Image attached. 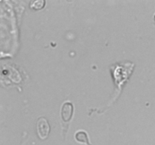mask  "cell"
I'll use <instances>...</instances> for the list:
<instances>
[{"instance_id": "1", "label": "cell", "mask_w": 155, "mask_h": 145, "mask_svg": "<svg viewBox=\"0 0 155 145\" xmlns=\"http://www.w3.org/2000/svg\"><path fill=\"white\" fill-rule=\"evenodd\" d=\"M36 131L38 136L42 140H45L48 137L50 132V125L46 118L42 116L38 118L36 121Z\"/></svg>"}, {"instance_id": "2", "label": "cell", "mask_w": 155, "mask_h": 145, "mask_svg": "<svg viewBox=\"0 0 155 145\" xmlns=\"http://www.w3.org/2000/svg\"><path fill=\"white\" fill-rule=\"evenodd\" d=\"M74 114V105L71 102H65L62 105L61 116L63 122L68 123L71 120Z\"/></svg>"}, {"instance_id": "3", "label": "cell", "mask_w": 155, "mask_h": 145, "mask_svg": "<svg viewBox=\"0 0 155 145\" xmlns=\"http://www.w3.org/2000/svg\"><path fill=\"white\" fill-rule=\"evenodd\" d=\"M75 139L77 142H80V143H85L86 145H92L89 143V139L87 133L83 130L77 131L75 134Z\"/></svg>"}, {"instance_id": "4", "label": "cell", "mask_w": 155, "mask_h": 145, "mask_svg": "<svg viewBox=\"0 0 155 145\" xmlns=\"http://www.w3.org/2000/svg\"><path fill=\"white\" fill-rule=\"evenodd\" d=\"M45 1H42V0H39V1H33L30 3V7L32 8L35 9V10H39V9L42 8L45 5Z\"/></svg>"}, {"instance_id": "5", "label": "cell", "mask_w": 155, "mask_h": 145, "mask_svg": "<svg viewBox=\"0 0 155 145\" xmlns=\"http://www.w3.org/2000/svg\"><path fill=\"white\" fill-rule=\"evenodd\" d=\"M154 21H155V14H154Z\"/></svg>"}]
</instances>
